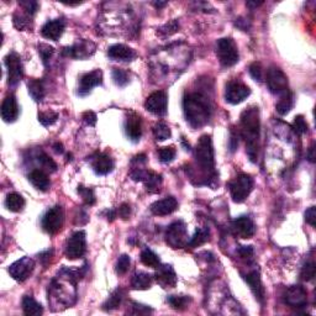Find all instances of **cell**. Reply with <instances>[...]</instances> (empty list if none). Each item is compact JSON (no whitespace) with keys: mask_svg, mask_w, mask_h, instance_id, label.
<instances>
[{"mask_svg":"<svg viewBox=\"0 0 316 316\" xmlns=\"http://www.w3.org/2000/svg\"><path fill=\"white\" fill-rule=\"evenodd\" d=\"M111 77H113L114 83L119 85V87H125L130 82L129 73L123 68H114L113 72H111Z\"/></svg>","mask_w":316,"mask_h":316,"instance_id":"obj_38","label":"cell"},{"mask_svg":"<svg viewBox=\"0 0 316 316\" xmlns=\"http://www.w3.org/2000/svg\"><path fill=\"white\" fill-rule=\"evenodd\" d=\"M130 263H131V260L128 255L120 256L118 262H116V268H115L116 273L120 274V276H124V274L129 271V268H130Z\"/></svg>","mask_w":316,"mask_h":316,"instance_id":"obj_47","label":"cell"},{"mask_svg":"<svg viewBox=\"0 0 316 316\" xmlns=\"http://www.w3.org/2000/svg\"><path fill=\"white\" fill-rule=\"evenodd\" d=\"M1 118L5 123H14L16 121V119L19 118L20 109L17 105L16 98L12 94L5 97V99L2 100L1 104Z\"/></svg>","mask_w":316,"mask_h":316,"instance_id":"obj_19","label":"cell"},{"mask_svg":"<svg viewBox=\"0 0 316 316\" xmlns=\"http://www.w3.org/2000/svg\"><path fill=\"white\" fill-rule=\"evenodd\" d=\"M52 253H53L52 250H47V251H45V252L41 253V255H38V258H40L41 262H42L46 266V264L50 262Z\"/></svg>","mask_w":316,"mask_h":316,"instance_id":"obj_58","label":"cell"},{"mask_svg":"<svg viewBox=\"0 0 316 316\" xmlns=\"http://www.w3.org/2000/svg\"><path fill=\"white\" fill-rule=\"evenodd\" d=\"M178 30H179V22L177 20H172V21L167 22V24H164L163 26L158 28L157 35L162 36V37H167V36H170L177 32Z\"/></svg>","mask_w":316,"mask_h":316,"instance_id":"obj_39","label":"cell"},{"mask_svg":"<svg viewBox=\"0 0 316 316\" xmlns=\"http://www.w3.org/2000/svg\"><path fill=\"white\" fill-rule=\"evenodd\" d=\"M253 178L250 174L241 173L229 183L230 194L235 203H243L253 189Z\"/></svg>","mask_w":316,"mask_h":316,"instance_id":"obj_5","label":"cell"},{"mask_svg":"<svg viewBox=\"0 0 316 316\" xmlns=\"http://www.w3.org/2000/svg\"><path fill=\"white\" fill-rule=\"evenodd\" d=\"M248 72H250L251 77L256 80V82L261 83L263 79V69L260 62H253L250 67H248Z\"/></svg>","mask_w":316,"mask_h":316,"instance_id":"obj_49","label":"cell"},{"mask_svg":"<svg viewBox=\"0 0 316 316\" xmlns=\"http://www.w3.org/2000/svg\"><path fill=\"white\" fill-rule=\"evenodd\" d=\"M63 209H62L61 205H56L43 215L41 225H42L43 231L47 232L48 235H56L57 232L61 231L62 226H63Z\"/></svg>","mask_w":316,"mask_h":316,"instance_id":"obj_8","label":"cell"},{"mask_svg":"<svg viewBox=\"0 0 316 316\" xmlns=\"http://www.w3.org/2000/svg\"><path fill=\"white\" fill-rule=\"evenodd\" d=\"M167 302L174 310H184L188 308L191 299L189 297H184V295H170L167 298Z\"/></svg>","mask_w":316,"mask_h":316,"instance_id":"obj_35","label":"cell"},{"mask_svg":"<svg viewBox=\"0 0 316 316\" xmlns=\"http://www.w3.org/2000/svg\"><path fill=\"white\" fill-rule=\"evenodd\" d=\"M141 262L144 263L145 266L152 267V268H157V267L160 264L159 257H158V256L154 252V251L149 250V248H146V250L142 251Z\"/></svg>","mask_w":316,"mask_h":316,"instance_id":"obj_37","label":"cell"},{"mask_svg":"<svg viewBox=\"0 0 316 316\" xmlns=\"http://www.w3.org/2000/svg\"><path fill=\"white\" fill-rule=\"evenodd\" d=\"M263 2L260 1V2H252V1H248L247 2V6H253V7H257L258 5H262Z\"/></svg>","mask_w":316,"mask_h":316,"instance_id":"obj_62","label":"cell"},{"mask_svg":"<svg viewBox=\"0 0 316 316\" xmlns=\"http://www.w3.org/2000/svg\"><path fill=\"white\" fill-rule=\"evenodd\" d=\"M178 208V201L177 199L173 198V196H167V198L162 199V200L155 201L151 205L150 210L154 215L157 216H165V215H169L172 212H174Z\"/></svg>","mask_w":316,"mask_h":316,"instance_id":"obj_20","label":"cell"},{"mask_svg":"<svg viewBox=\"0 0 316 316\" xmlns=\"http://www.w3.org/2000/svg\"><path fill=\"white\" fill-rule=\"evenodd\" d=\"M5 206L7 208V210L19 212L25 208V199L20 194L10 193L7 194L6 199H5Z\"/></svg>","mask_w":316,"mask_h":316,"instance_id":"obj_32","label":"cell"},{"mask_svg":"<svg viewBox=\"0 0 316 316\" xmlns=\"http://www.w3.org/2000/svg\"><path fill=\"white\" fill-rule=\"evenodd\" d=\"M230 151L235 152L238 147V132L235 130V128H231V131H230Z\"/></svg>","mask_w":316,"mask_h":316,"instance_id":"obj_53","label":"cell"},{"mask_svg":"<svg viewBox=\"0 0 316 316\" xmlns=\"http://www.w3.org/2000/svg\"><path fill=\"white\" fill-rule=\"evenodd\" d=\"M177 151L174 147H162L158 150V157L162 163H169L175 158Z\"/></svg>","mask_w":316,"mask_h":316,"instance_id":"obj_42","label":"cell"},{"mask_svg":"<svg viewBox=\"0 0 316 316\" xmlns=\"http://www.w3.org/2000/svg\"><path fill=\"white\" fill-rule=\"evenodd\" d=\"M64 21L62 19H54L47 21L41 28V35L47 40L57 41L64 31Z\"/></svg>","mask_w":316,"mask_h":316,"instance_id":"obj_24","label":"cell"},{"mask_svg":"<svg viewBox=\"0 0 316 316\" xmlns=\"http://www.w3.org/2000/svg\"><path fill=\"white\" fill-rule=\"evenodd\" d=\"M20 5L24 6V9L26 10V12L30 16H32L33 14H36V11L38 10V2L37 1H30V0H26V1H21Z\"/></svg>","mask_w":316,"mask_h":316,"instance_id":"obj_52","label":"cell"},{"mask_svg":"<svg viewBox=\"0 0 316 316\" xmlns=\"http://www.w3.org/2000/svg\"><path fill=\"white\" fill-rule=\"evenodd\" d=\"M27 89L28 94L35 102H41L45 97V87H43L42 80L35 78L30 79L27 82Z\"/></svg>","mask_w":316,"mask_h":316,"instance_id":"obj_31","label":"cell"},{"mask_svg":"<svg viewBox=\"0 0 316 316\" xmlns=\"http://www.w3.org/2000/svg\"><path fill=\"white\" fill-rule=\"evenodd\" d=\"M124 299V290L121 288H118L114 290L110 294V297L106 299V302L103 304V310L105 312H111V310L118 309L121 305V302Z\"/></svg>","mask_w":316,"mask_h":316,"instance_id":"obj_33","label":"cell"},{"mask_svg":"<svg viewBox=\"0 0 316 316\" xmlns=\"http://www.w3.org/2000/svg\"><path fill=\"white\" fill-rule=\"evenodd\" d=\"M154 277L146 272H136L132 277L131 287L135 290H146L150 289L152 286Z\"/></svg>","mask_w":316,"mask_h":316,"instance_id":"obj_27","label":"cell"},{"mask_svg":"<svg viewBox=\"0 0 316 316\" xmlns=\"http://www.w3.org/2000/svg\"><path fill=\"white\" fill-rule=\"evenodd\" d=\"M165 242L172 248H183L188 246V230L183 221H175L169 225L165 232Z\"/></svg>","mask_w":316,"mask_h":316,"instance_id":"obj_7","label":"cell"},{"mask_svg":"<svg viewBox=\"0 0 316 316\" xmlns=\"http://www.w3.org/2000/svg\"><path fill=\"white\" fill-rule=\"evenodd\" d=\"M33 268H35L33 260H31L30 257H22L9 267V273L15 281L22 283L31 276Z\"/></svg>","mask_w":316,"mask_h":316,"instance_id":"obj_13","label":"cell"},{"mask_svg":"<svg viewBox=\"0 0 316 316\" xmlns=\"http://www.w3.org/2000/svg\"><path fill=\"white\" fill-rule=\"evenodd\" d=\"M210 237V230L208 227H200V229H196L194 236L188 241L189 247H198V246L204 245L206 241H209Z\"/></svg>","mask_w":316,"mask_h":316,"instance_id":"obj_34","label":"cell"},{"mask_svg":"<svg viewBox=\"0 0 316 316\" xmlns=\"http://www.w3.org/2000/svg\"><path fill=\"white\" fill-rule=\"evenodd\" d=\"M78 193H79V195L82 196L83 200H84V203L87 204V205L92 206V205H94L95 201H97L93 189L85 188V186L79 185L78 186Z\"/></svg>","mask_w":316,"mask_h":316,"instance_id":"obj_44","label":"cell"},{"mask_svg":"<svg viewBox=\"0 0 316 316\" xmlns=\"http://www.w3.org/2000/svg\"><path fill=\"white\" fill-rule=\"evenodd\" d=\"M293 130L297 135H304L307 134L308 130H309V126H308V123L305 121L304 116L303 115H298L295 116L294 121H293Z\"/></svg>","mask_w":316,"mask_h":316,"instance_id":"obj_43","label":"cell"},{"mask_svg":"<svg viewBox=\"0 0 316 316\" xmlns=\"http://www.w3.org/2000/svg\"><path fill=\"white\" fill-rule=\"evenodd\" d=\"M251 94V89L240 80H231L226 84L225 99L232 105H237L247 99Z\"/></svg>","mask_w":316,"mask_h":316,"instance_id":"obj_11","label":"cell"},{"mask_svg":"<svg viewBox=\"0 0 316 316\" xmlns=\"http://www.w3.org/2000/svg\"><path fill=\"white\" fill-rule=\"evenodd\" d=\"M216 54L219 58L220 64L225 68L235 66L238 62L240 54H238V48L235 41L230 37L220 38L217 41Z\"/></svg>","mask_w":316,"mask_h":316,"instance_id":"obj_4","label":"cell"},{"mask_svg":"<svg viewBox=\"0 0 316 316\" xmlns=\"http://www.w3.org/2000/svg\"><path fill=\"white\" fill-rule=\"evenodd\" d=\"M30 15H22L19 14V12H15L14 16H12V22H14V26L17 28V30H26V28L30 26Z\"/></svg>","mask_w":316,"mask_h":316,"instance_id":"obj_40","label":"cell"},{"mask_svg":"<svg viewBox=\"0 0 316 316\" xmlns=\"http://www.w3.org/2000/svg\"><path fill=\"white\" fill-rule=\"evenodd\" d=\"M92 168L98 175H106L114 169V162L106 154H98L92 158Z\"/></svg>","mask_w":316,"mask_h":316,"instance_id":"obj_22","label":"cell"},{"mask_svg":"<svg viewBox=\"0 0 316 316\" xmlns=\"http://www.w3.org/2000/svg\"><path fill=\"white\" fill-rule=\"evenodd\" d=\"M152 131H154V136L157 141H164V140L169 139L170 135H172L169 126L165 123H162V121L157 123L152 129Z\"/></svg>","mask_w":316,"mask_h":316,"instance_id":"obj_36","label":"cell"},{"mask_svg":"<svg viewBox=\"0 0 316 316\" xmlns=\"http://www.w3.org/2000/svg\"><path fill=\"white\" fill-rule=\"evenodd\" d=\"M109 58L113 61H123V62H130L136 57V52L129 46L123 45V43H116L109 47L108 50Z\"/></svg>","mask_w":316,"mask_h":316,"instance_id":"obj_21","label":"cell"},{"mask_svg":"<svg viewBox=\"0 0 316 316\" xmlns=\"http://www.w3.org/2000/svg\"><path fill=\"white\" fill-rule=\"evenodd\" d=\"M155 279L162 288H174L177 286V274L169 264H159Z\"/></svg>","mask_w":316,"mask_h":316,"instance_id":"obj_17","label":"cell"},{"mask_svg":"<svg viewBox=\"0 0 316 316\" xmlns=\"http://www.w3.org/2000/svg\"><path fill=\"white\" fill-rule=\"evenodd\" d=\"M125 134L132 142H139L142 136L141 119L136 114H130L125 123Z\"/></svg>","mask_w":316,"mask_h":316,"instance_id":"obj_23","label":"cell"},{"mask_svg":"<svg viewBox=\"0 0 316 316\" xmlns=\"http://www.w3.org/2000/svg\"><path fill=\"white\" fill-rule=\"evenodd\" d=\"M237 252L240 255V257L246 261H252L253 256H255V251H253L252 246H240Z\"/></svg>","mask_w":316,"mask_h":316,"instance_id":"obj_51","label":"cell"},{"mask_svg":"<svg viewBox=\"0 0 316 316\" xmlns=\"http://www.w3.org/2000/svg\"><path fill=\"white\" fill-rule=\"evenodd\" d=\"M95 52V45L90 41H79L71 47H66L62 54L72 58L85 59Z\"/></svg>","mask_w":316,"mask_h":316,"instance_id":"obj_18","label":"cell"},{"mask_svg":"<svg viewBox=\"0 0 316 316\" xmlns=\"http://www.w3.org/2000/svg\"><path fill=\"white\" fill-rule=\"evenodd\" d=\"M83 120L89 126H95V124H97V115L93 111H85L83 114Z\"/></svg>","mask_w":316,"mask_h":316,"instance_id":"obj_55","label":"cell"},{"mask_svg":"<svg viewBox=\"0 0 316 316\" xmlns=\"http://www.w3.org/2000/svg\"><path fill=\"white\" fill-rule=\"evenodd\" d=\"M37 162L40 163L41 167H43L45 169L50 170V172H54L57 169L56 162L51 157H48L45 152H41L40 155H37Z\"/></svg>","mask_w":316,"mask_h":316,"instance_id":"obj_45","label":"cell"},{"mask_svg":"<svg viewBox=\"0 0 316 316\" xmlns=\"http://www.w3.org/2000/svg\"><path fill=\"white\" fill-rule=\"evenodd\" d=\"M103 83V72L100 69H95V71L85 73L80 77L79 80V88L78 94L80 97H85L89 94L90 90L94 87H98Z\"/></svg>","mask_w":316,"mask_h":316,"instance_id":"obj_16","label":"cell"},{"mask_svg":"<svg viewBox=\"0 0 316 316\" xmlns=\"http://www.w3.org/2000/svg\"><path fill=\"white\" fill-rule=\"evenodd\" d=\"M53 52L54 48L52 46L47 45V43H40V45H38V54H40L41 59H42V63L45 64V66L48 64V61H50V58L52 57Z\"/></svg>","mask_w":316,"mask_h":316,"instance_id":"obj_46","label":"cell"},{"mask_svg":"<svg viewBox=\"0 0 316 316\" xmlns=\"http://www.w3.org/2000/svg\"><path fill=\"white\" fill-rule=\"evenodd\" d=\"M132 310H131V314L134 315H147V314H151L154 310L152 308L147 307V305H142L139 304V303H132Z\"/></svg>","mask_w":316,"mask_h":316,"instance_id":"obj_50","label":"cell"},{"mask_svg":"<svg viewBox=\"0 0 316 316\" xmlns=\"http://www.w3.org/2000/svg\"><path fill=\"white\" fill-rule=\"evenodd\" d=\"M305 216V221L310 225V226L315 227V221H316V211H315V206H310L304 214Z\"/></svg>","mask_w":316,"mask_h":316,"instance_id":"obj_54","label":"cell"},{"mask_svg":"<svg viewBox=\"0 0 316 316\" xmlns=\"http://www.w3.org/2000/svg\"><path fill=\"white\" fill-rule=\"evenodd\" d=\"M53 150H54V152H56V154H58V155L63 154V152H64L63 145H62L61 142H56V144L53 145Z\"/></svg>","mask_w":316,"mask_h":316,"instance_id":"obj_60","label":"cell"},{"mask_svg":"<svg viewBox=\"0 0 316 316\" xmlns=\"http://www.w3.org/2000/svg\"><path fill=\"white\" fill-rule=\"evenodd\" d=\"M295 104V98L292 92H287L286 94L281 95V99L277 103L276 109L279 115H287Z\"/></svg>","mask_w":316,"mask_h":316,"instance_id":"obj_30","label":"cell"},{"mask_svg":"<svg viewBox=\"0 0 316 316\" xmlns=\"http://www.w3.org/2000/svg\"><path fill=\"white\" fill-rule=\"evenodd\" d=\"M315 158H316V156H315V145H313V146L309 149V152H308V159H309L312 163H314L315 160H316Z\"/></svg>","mask_w":316,"mask_h":316,"instance_id":"obj_59","label":"cell"},{"mask_svg":"<svg viewBox=\"0 0 316 316\" xmlns=\"http://www.w3.org/2000/svg\"><path fill=\"white\" fill-rule=\"evenodd\" d=\"M66 257L68 260L82 258L87 252V238L84 231H77L68 238L66 245Z\"/></svg>","mask_w":316,"mask_h":316,"instance_id":"obj_9","label":"cell"},{"mask_svg":"<svg viewBox=\"0 0 316 316\" xmlns=\"http://www.w3.org/2000/svg\"><path fill=\"white\" fill-rule=\"evenodd\" d=\"M119 216L121 217V219L123 220H128L129 219V216H130V214H131V208H130V205H129V204H126V203H124V204H121V206L120 208H119Z\"/></svg>","mask_w":316,"mask_h":316,"instance_id":"obj_56","label":"cell"},{"mask_svg":"<svg viewBox=\"0 0 316 316\" xmlns=\"http://www.w3.org/2000/svg\"><path fill=\"white\" fill-rule=\"evenodd\" d=\"M57 119H58V114L53 113V111H41V113H38V121L45 128L52 126L57 121Z\"/></svg>","mask_w":316,"mask_h":316,"instance_id":"obj_41","label":"cell"},{"mask_svg":"<svg viewBox=\"0 0 316 316\" xmlns=\"http://www.w3.org/2000/svg\"><path fill=\"white\" fill-rule=\"evenodd\" d=\"M147 162V157L146 155L141 154V155H137L136 157H134V159L131 160L132 163V168H136V167H141V165L146 164Z\"/></svg>","mask_w":316,"mask_h":316,"instance_id":"obj_57","label":"cell"},{"mask_svg":"<svg viewBox=\"0 0 316 316\" xmlns=\"http://www.w3.org/2000/svg\"><path fill=\"white\" fill-rule=\"evenodd\" d=\"M315 277V263L307 262L300 272V278L305 282H310Z\"/></svg>","mask_w":316,"mask_h":316,"instance_id":"obj_48","label":"cell"},{"mask_svg":"<svg viewBox=\"0 0 316 316\" xmlns=\"http://www.w3.org/2000/svg\"><path fill=\"white\" fill-rule=\"evenodd\" d=\"M106 217H108L109 221H113L116 217V211L115 210H108L106 211Z\"/></svg>","mask_w":316,"mask_h":316,"instance_id":"obj_61","label":"cell"},{"mask_svg":"<svg viewBox=\"0 0 316 316\" xmlns=\"http://www.w3.org/2000/svg\"><path fill=\"white\" fill-rule=\"evenodd\" d=\"M154 5L156 7H162V6H164L165 2H154Z\"/></svg>","mask_w":316,"mask_h":316,"instance_id":"obj_63","label":"cell"},{"mask_svg":"<svg viewBox=\"0 0 316 316\" xmlns=\"http://www.w3.org/2000/svg\"><path fill=\"white\" fill-rule=\"evenodd\" d=\"M284 302L292 308H304L308 303V293L304 287L292 286L284 293Z\"/></svg>","mask_w":316,"mask_h":316,"instance_id":"obj_15","label":"cell"},{"mask_svg":"<svg viewBox=\"0 0 316 316\" xmlns=\"http://www.w3.org/2000/svg\"><path fill=\"white\" fill-rule=\"evenodd\" d=\"M185 120L193 129H200L209 123L211 116V102L201 92L188 93L183 99Z\"/></svg>","mask_w":316,"mask_h":316,"instance_id":"obj_2","label":"cell"},{"mask_svg":"<svg viewBox=\"0 0 316 316\" xmlns=\"http://www.w3.org/2000/svg\"><path fill=\"white\" fill-rule=\"evenodd\" d=\"M261 120L257 106H251L241 114V136L246 141V152L252 163H257L260 154Z\"/></svg>","mask_w":316,"mask_h":316,"instance_id":"obj_1","label":"cell"},{"mask_svg":"<svg viewBox=\"0 0 316 316\" xmlns=\"http://www.w3.org/2000/svg\"><path fill=\"white\" fill-rule=\"evenodd\" d=\"M267 87L274 95H283L288 90V77L281 68L276 66L269 67L267 72Z\"/></svg>","mask_w":316,"mask_h":316,"instance_id":"obj_6","label":"cell"},{"mask_svg":"<svg viewBox=\"0 0 316 316\" xmlns=\"http://www.w3.org/2000/svg\"><path fill=\"white\" fill-rule=\"evenodd\" d=\"M4 62L7 69V84L10 87H15L24 77V69H22L20 56L16 52H10L4 58Z\"/></svg>","mask_w":316,"mask_h":316,"instance_id":"obj_10","label":"cell"},{"mask_svg":"<svg viewBox=\"0 0 316 316\" xmlns=\"http://www.w3.org/2000/svg\"><path fill=\"white\" fill-rule=\"evenodd\" d=\"M231 232L235 237L251 238L255 236L256 226L248 216H241L231 224Z\"/></svg>","mask_w":316,"mask_h":316,"instance_id":"obj_14","label":"cell"},{"mask_svg":"<svg viewBox=\"0 0 316 316\" xmlns=\"http://www.w3.org/2000/svg\"><path fill=\"white\" fill-rule=\"evenodd\" d=\"M22 310H24V314L27 316H38L43 313L42 305L38 304L30 295H25L22 299Z\"/></svg>","mask_w":316,"mask_h":316,"instance_id":"obj_28","label":"cell"},{"mask_svg":"<svg viewBox=\"0 0 316 316\" xmlns=\"http://www.w3.org/2000/svg\"><path fill=\"white\" fill-rule=\"evenodd\" d=\"M28 180H30L31 184L35 186L36 189H38L41 191H47L51 185L48 175L41 169L31 170L30 174H28Z\"/></svg>","mask_w":316,"mask_h":316,"instance_id":"obj_26","label":"cell"},{"mask_svg":"<svg viewBox=\"0 0 316 316\" xmlns=\"http://www.w3.org/2000/svg\"><path fill=\"white\" fill-rule=\"evenodd\" d=\"M195 159L201 172L208 175L209 184H211L210 180H215L217 178V173L215 170L214 146H212L211 136L204 135L199 139L195 147Z\"/></svg>","mask_w":316,"mask_h":316,"instance_id":"obj_3","label":"cell"},{"mask_svg":"<svg viewBox=\"0 0 316 316\" xmlns=\"http://www.w3.org/2000/svg\"><path fill=\"white\" fill-rule=\"evenodd\" d=\"M162 175L154 172V170H147L144 183L147 191H150V193H158L160 189V185H162Z\"/></svg>","mask_w":316,"mask_h":316,"instance_id":"obj_29","label":"cell"},{"mask_svg":"<svg viewBox=\"0 0 316 316\" xmlns=\"http://www.w3.org/2000/svg\"><path fill=\"white\" fill-rule=\"evenodd\" d=\"M145 109L156 116H163L168 110V95L163 90L152 93L145 102Z\"/></svg>","mask_w":316,"mask_h":316,"instance_id":"obj_12","label":"cell"},{"mask_svg":"<svg viewBox=\"0 0 316 316\" xmlns=\"http://www.w3.org/2000/svg\"><path fill=\"white\" fill-rule=\"evenodd\" d=\"M243 279L247 282V284L250 286L251 290H252V293L255 294L256 299H257L258 302L261 303V304H263L264 298H266L264 297V295H266V293H264L263 284H262V282H261L260 273H258L257 271H251L250 273H247L243 276Z\"/></svg>","mask_w":316,"mask_h":316,"instance_id":"obj_25","label":"cell"}]
</instances>
